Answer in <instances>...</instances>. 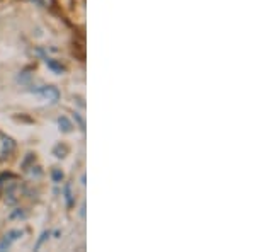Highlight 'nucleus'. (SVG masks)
<instances>
[{"instance_id":"11","label":"nucleus","mask_w":255,"mask_h":252,"mask_svg":"<svg viewBox=\"0 0 255 252\" xmlns=\"http://www.w3.org/2000/svg\"><path fill=\"white\" fill-rule=\"evenodd\" d=\"M73 116H75V121H77V123H79V125H80V128H82V130H85V123H84V119H82V118H80V114H79V113H75V114H73Z\"/></svg>"},{"instance_id":"4","label":"nucleus","mask_w":255,"mask_h":252,"mask_svg":"<svg viewBox=\"0 0 255 252\" xmlns=\"http://www.w3.org/2000/svg\"><path fill=\"white\" fill-rule=\"evenodd\" d=\"M63 194H65V200H67V205H68V208H72V206L75 205V198H73L72 184H65Z\"/></svg>"},{"instance_id":"6","label":"nucleus","mask_w":255,"mask_h":252,"mask_svg":"<svg viewBox=\"0 0 255 252\" xmlns=\"http://www.w3.org/2000/svg\"><path fill=\"white\" fill-rule=\"evenodd\" d=\"M44 61H46V65L53 70V72H56V73L65 72V67L61 63H58V61H55V60H51V58H44Z\"/></svg>"},{"instance_id":"3","label":"nucleus","mask_w":255,"mask_h":252,"mask_svg":"<svg viewBox=\"0 0 255 252\" xmlns=\"http://www.w3.org/2000/svg\"><path fill=\"white\" fill-rule=\"evenodd\" d=\"M22 235H24L22 230H10V232L2 239V242H0V252L9 249L12 244H14L15 241H19V239L22 237Z\"/></svg>"},{"instance_id":"2","label":"nucleus","mask_w":255,"mask_h":252,"mask_svg":"<svg viewBox=\"0 0 255 252\" xmlns=\"http://www.w3.org/2000/svg\"><path fill=\"white\" fill-rule=\"evenodd\" d=\"M34 94H38L44 99V101L51 102V104H56L60 101V90L55 87V85H43V87L38 89H31Z\"/></svg>"},{"instance_id":"9","label":"nucleus","mask_w":255,"mask_h":252,"mask_svg":"<svg viewBox=\"0 0 255 252\" xmlns=\"http://www.w3.org/2000/svg\"><path fill=\"white\" fill-rule=\"evenodd\" d=\"M49 237V232H43V234H41V237H39V241L38 242H36V246H34V249H39V247L41 246H43V242L44 241H46V239Z\"/></svg>"},{"instance_id":"5","label":"nucleus","mask_w":255,"mask_h":252,"mask_svg":"<svg viewBox=\"0 0 255 252\" xmlns=\"http://www.w3.org/2000/svg\"><path fill=\"white\" fill-rule=\"evenodd\" d=\"M58 126H60V130L63 131V133H70V131H72V128H73L67 116H60L58 118Z\"/></svg>"},{"instance_id":"8","label":"nucleus","mask_w":255,"mask_h":252,"mask_svg":"<svg viewBox=\"0 0 255 252\" xmlns=\"http://www.w3.org/2000/svg\"><path fill=\"white\" fill-rule=\"evenodd\" d=\"M67 150H68V148L67 147H61V145H56L55 147V150H53V152H55V155L56 157H58V159H63V157H65V154H67Z\"/></svg>"},{"instance_id":"10","label":"nucleus","mask_w":255,"mask_h":252,"mask_svg":"<svg viewBox=\"0 0 255 252\" xmlns=\"http://www.w3.org/2000/svg\"><path fill=\"white\" fill-rule=\"evenodd\" d=\"M34 2L41 7H51L55 3V0H34Z\"/></svg>"},{"instance_id":"7","label":"nucleus","mask_w":255,"mask_h":252,"mask_svg":"<svg viewBox=\"0 0 255 252\" xmlns=\"http://www.w3.org/2000/svg\"><path fill=\"white\" fill-rule=\"evenodd\" d=\"M51 177H53V181H55V183H61V181H63V172H61L60 169H53Z\"/></svg>"},{"instance_id":"12","label":"nucleus","mask_w":255,"mask_h":252,"mask_svg":"<svg viewBox=\"0 0 255 252\" xmlns=\"http://www.w3.org/2000/svg\"><path fill=\"white\" fill-rule=\"evenodd\" d=\"M10 217H12V218H15V217H20V218H24V217H26V215H24L22 212H15V213H12Z\"/></svg>"},{"instance_id":"1","label":"nucleus","mask_w":255,"mask_h":252,"mask_svg":"<svg viewBox=\"0 0 255 252\" xmlns=\"http://www.w3.org/2000/svg\"><path fill=\"white\" fill-rule=\"evenodd\" d=\"M15 150V142L7 136L5 133H0V162H7Z\"/></svg>"}]
</instances>
